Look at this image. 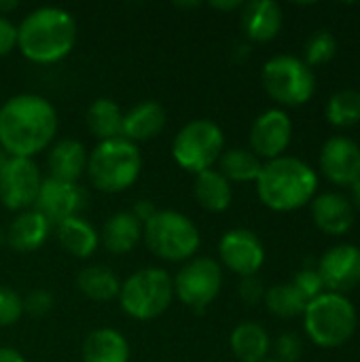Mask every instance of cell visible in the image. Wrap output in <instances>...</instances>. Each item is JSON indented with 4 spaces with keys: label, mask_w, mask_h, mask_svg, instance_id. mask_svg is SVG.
Masks as SVG:
<instances>
[{
    "label": "cell",
    "mask_w": 360,
    "mask_h": 362,
    "mask_svg": "<svg viewBox=\"0 0 360 362\" xmlns=\"http://www.w3.org/2000/svg\"><path fill=\"white\" fill-rule=\"evenodd\" d=\"M57 134V110L36 93H19L0 106V148L8 157L34 159Z\"/></svg>",
    "instance_id": "cell-1"
},
{
    "label": "cell",
    "mask_w": 360,
    "mask_h": 362,
    "mask_svg": "<svg viewBox=\"0 0 360 362\" xmlns=\"http://www.w3.org/2000/svg\"><path fill=\"white\" fill-rule=\"evenodd\" d=\"M74 42L76 21L62 6L34 8L17 25V49L32 64H57L70 55Z\"/></svg>",
    "instance_id": "cell-2"
},
{
    "label": "cell",
    "mask_w": 360,
    "mask_h": 362,
    "mask_svg": "<svg viewBox=\"0 0 360 362\" xmlns=\"http://www.w3.org/2000/svg\"><path fill=\"white\" fill-rule=\"evenodd\" d=\"M318 191V174L303 159L282 155L265 161L257 178L261 204L274 212H293L308 206Z\"/></svg>",
    "instance_id": "cell-3"
},
{
    "label": "cell",
    "mask_w": 360,
    "mask_h": 362,
    "mask_svg": "<svg viewBox=\"0 0 360 362\" xmlns=\"http://www.w3.org/2000/svg\"><path fill=\"white\" fill-rule=\"evenodd\" d=\"M142 170V155L138 144L115 138L98 142L87 157V176L91 187L102 193H123L136 185Z\"/></svg>",
    "instance_id": "cell-4"
},
{
    "label": "cell",
    "mask_w": 360,
    "mask_h": 362,
    "mask_svg": "<svg viewBox=\"0 0 360 362\" xmlns=\"http://www.w3.org/2000/svg\"><path fill=\"white\" fill-rule=\"evenodd\" d=\"M359 314L346 295L323 293L306 305L303 329L306 335L325 350L348 344L356 331Z\"/></svg>",
    "instance_id": "cell-5"
},
{
    "label": "cell",
    "mask_w": 360,
    "mask_h": 362,
    "mask_svg": "<svg viewBox=\"0 0 360 362\" xmlns=\"http://www.w3.org/2000/svg\"><path fill=\"white\" fill-rule=\"evenodd\" d=\"M142 240L157 259L170 263L191 261L202 246L195 223L176 210H157L155 216L142 225Z\"/></svg>",
    "instance_id": "cell-6"
},
{
    "label": "cell",
    "mask_w": 360,
    "mask_h": 362,
    "mask_svg": "<svg viewBox=\"0 0 360 362\" xmlns=\"http://www.w3.org/2000/svg\"><path fill=\"white\" fill-rule=\"evenodd\" d=\"M172 299L174 282L161 267H144L134 272L119 291L121 310L138 322L159 318L172 305Z\"/></svg>",
    "instance_id": "cell-7"
},
{
    "label": "cell",
    "mask_w": 360,
    "mask_h": 362,
    "mask_svg": "<svg viewBox=\"0 0 360 362\" xmlns=\"http://www.w3.org/2000/svg\"><path fill=\"white\" fill-rule=\"evenodd\" d=\"M225 151V134L210 119H193L185 123L172 142L174 161L189 174L212 170Z\"/></svg>",
    "instance_id": "cell-8"
},
{
    "label": "cell",
    "mask_w": 360,
    "mask_h": 362,
    "mask_svg": "<svg viewBox=\"0 0 360 362\" xmlns=\"http://www.w3.org/2000/svg\"><path fill=\"white\" fill-rule=\"evenodd\" d=\"M261 81L267 95L282 106H303L316 91L314 70L295 55H276L265 62Z\"/></svg>",
    "instance_id": "cell-9"
},
{
    "label": "cell",
    "mask_w": 360,
    "mask_h": 362,
    "mask_svg": "<svg viewBox=\"0 0 360 362\" xmlns=\"http://www.w3.org/2000/svg\"><path fill=\"white\" fill-rule=\"evenodd\" d=\"M174 297L185 305L204 312L221 293L223 286V267L210 257H193L176 274Z\"/></svg>",
    "instance_id": "cell-10"
},
{
    "label": "cell",
    "mask_w": 360,
    "mask_h": 362,
    "mask_svg": "<svg viewBox=\"0 0 360 362\" xmlns=\"http://www.w3.org/2000/svg\"><path fill=\"white\" fill-rule=\"evenodd\" d=\"M42 185V174L34 159L8 157L0 172V204L11 212L32 210Z\"/></svg>",
    "instance_id": "cell-11"
},
{
    "label": "cell",
    "mask_w": 360,
    "mask_h": 362,
    "mask_svg": "<svg viewBox=\"0 0 360 362\" xmlns=\"http://www.w3.org/2000/svg\"><path fill=\"white\" fill-rule=\"evenodd\" d=\"M87 202V191L79 182H64L47 176L42 178L34 210H38L55 227L72 216H81Z\"/></svg>",
    "instance_id": "cell-12"
},
{
    "label": "cell",
    "mask_w": 360,
    "mask_h": 362,
    "mask_svg": "<svg viewBox=\"0 0 360 362\" xmlns=\"http://www.w3.org/2000/svg\"><path fill=\"white\" fill-rule=\"evenodd\" d=\"M221 263L240 278L257 276L265 263V246L250 229H231L219 242Z\"/></svg>",
    "instance_id": "cell-13"
},
{
    "label": "cell",
    "mask_w": 360,
    "mask_h": 362,
    "mask_svg": "<svg viewBox=\"0 0 360 362\" xmlns=\"http://www.w3.org/2000/svg\"><path fill=\"white\" fill-rule=\"evenodd\" d=\"M293 138V121L282 108H269L261 112L250 127V151L263 161H272L284 155Z\"/></svg>",
    "instance_id": "cell-14"
},
{
    "label": "cell",
    "mask_w": 360,
    "mask_h": 362,
    "mask_svg": "<svg viewBox=\"0 0 360 362\" xmlns=\"http://www.w3.org/2000/svg\"><path fill=\"white\" fill-rule=\"evenodd\" d=\"M316 269L329 293L346 295L360 284V248L337 244L320 257Z\"/></svg>",
    "instance_id": "cell-15"
},
{
    "label": "cell",
    "mask_w": 360,
    "mask_h": 362,
    "mask_svg": "<svg viewBox=\"0 0 360 362\" xmlns=\"http://www.w3.org/2000/svg\"><path fill=\"white\" fill-rule=\"evenodd\" d=\"M320 170L329 182L352 187L360 180V146L348 136H333L320 148Z\"/></svg>",
    "instance_id": "cell-16"
},
{
    "label": "cell",
    "mask_w": 360,
    "mask_h": 362,
    "mask_svg": "<svg viewBox=\"0 0 360 362\" xmlns=\"http://www.w3.org/2000/svg\"><path fill=\"white\" fill-rule=\"evenodd\" d=\"M240 23L252 42H269L282 30V8L274 0H250L240 8Z\"/></svg>",
    "instance_id": "cell-17"
},
{
    "label": "cell",
    "mask_w": 360,
    "mask_h": 362,
    "mask_svg": "<svg viewBox=\"0 0 360 362\" xmlns=\"http://www.w3.org/2000/svg\"><path fill=\"white\" fill-rule=\"evenodd\" d=\"M314 225L329 235H344L354 225V208L342 193H320L310 202Z\"/></svg>",
    "instance_id": "cell-18"
},
{
    "label": "cell",
    "mask_w": 360,
    "mask_h": 362,
    "mask_svg": "<svg viewBox=\"0 0 360 362\" xmlns=\"http://www.w3.org/2000/svg\"><path fill=\"white\" fill-rule=\"evenodd\" d=\"M51 231H53V225L38 210L32 208V210L19 212L11 221L4 235H6V244L13 250H17V252H34L49 240Z\"/></svg>",
    "instance_id": "cell-19"
},
{
    "label": "cell",
    "mask_w": 360,
    "mask_h": 362,
    "mask_svg": "<svg viewBox=\"0 0 360 362\" xmlns=\"http://www.w3.org/2000/svg\"><path fill=\"white\" fill-rule=\"evenodd\" d=\"M87 151L79 140L64 138L49 146L47 153V168L49 178L64 180V182H79V178L87 170Z\"/></svg>",
    "instance_id": "cell-20"
},
{
    "label": "cell",
    "mask_w": 360,
    "mask_h": 362,
    "mask_svg": "<svg viewBox=\"0 0 360 362\" xmlns=\"http://www.w3.org/2000/svg\"><path fill=\"white\" fill-rule=\"evenodd\" d=\"M166 108L155 100H144L123 112V138L138 144L161 134L166 127Z\"/></svg>",
    "instance_id": "cell-21"
},
{
    "label": "cell",
    "mask_w": 360,
    "mask_h": 362,
    "mask_svg": "<svg viewBox=\"0 0 360 362\" xmlns=\"http://www.w3.org/2000/svg\"><path fill=\"white\" fill-rule=\"evenodd\" d=\"M140 242L142 223L129 210H121L108 216L100 233V244H104L110 255H129Z\"/></svg>",
    "instance_id": "cell-22"
},
{
    "label": "cell",
    "mask_w": 360,
    "mask_h": 362,
    "mask_svg": "<svg viewBox=\"0 0 360 362\" xmlns=\"http://www.w3.org/2000/svg\"><path fill=\"white\" fill-rule=\"evenodd\" d=\"M83 362H129V344L115 329H95L83 341Z\"/></svg>",
    "instance_id": "cell-23"
},
{
    "label": "cell",
    "mask_w": 360,
    "mask_h": 362,
    "mask_svg": "<svg viewBox=\"0 0 360 362\" xmlns=\"http://www.w3.org/2000/svg\"><path fill=\"white\" fill-rule=\"evenodd\" d=\"M53 229L59 246L76 259H89L100 248V233L83 216H72Z\"/></svg>",
    "instance_id": "cell-24"
},
{
    "label": "cell",
    "mask_w": 360,
    "mask_h": 362,
    "mask_svg": "<svg viewBox=\"0 0 360 362\" xmlns=\"http://www.w3.org/2000/svg\"><path fill=\"white\" fill-rule=\"evenodd\" d=\"M229 346L240 362H263L272 350V339L265 327L257 322H242L231 331Z\"/></svg>",
    "instance_id": "cell-25"
},
{
    "label": "cell",
    "mask_w": 360,
    "mask_h": 362,
    "mask_svg": "<svg viewBox=\"0 0 360 362\" xmlns=\"http://www.w3.org/2000/svg\"><path fill=\"white\" fill-rule=\"evenodd\" d=\"M193 193L197 204L208 212H225L233 202L231 182L219 170H206L195 176Z\"/></svg>",
    "instance_id": "cell-26"
},
{
    "label": "cell",
    "mask_w": 360,
    "mask_h": 362,
    "mask_svg": "<svg viewBox=\"0 0 360 362\" xmlns=\"http://www.w3.org/2000/svg\"><path fill=\"white\" fill-rule=\"evenodd\" d=\"M85 123L100 142L123 138V110L110 98H98L91 102L85 115Z\"/></svg>",
    "instance_id": "cell-27"
},
{
    "label": "cell",
    "mask_w": 360,
    "mask_h": 362,
    "mask_svg": "<svg viewBox=\"0 0 360 362\" xmlns=\"http://www.w3.org/2000/svg\"><path fill=\"white\" fill-rule=\"evenodd\" d=\"M76 286L91 301H112L119 297L121 291V282L117 274L104 265L85 267L76 278Z\"/></svg>",
    "instance_id": "cell-28"
},
{
    "label": "cell",
    "mask_w": 360,
    "mask_h": 362,
    "mask_svg": "<svg viewBox=\"0 0 360 362\" xmlns=\"http://www.w3.org/2000/svg\"><path fill=\"white\" fill-rule=\"evenodd\" d=\"M261 170L263 161L250 148H229L219 159V172L229 182H257Z\"/></svg>",
    "instance_id": "cell-29"
},
{
    "label": "cell",
    "mask_w": 360,
    "mask_h": 362,
    "mask_svg": "<svg viewBox=\"0 0 360 362\" xmlns=\"http://www.w3.org/2000/svg\"><path fill=\"white\" fill-rule=\"evenodd\" d=\"M263 301H265L267 310L274 316H278V318H295V316L303 314L306 305H308L303 295L293 286V282L269 286L265 291V299Z\"/></svg>",
    "instance_id": "cell-30"
},
{
    "label": "cell",
    "mask_w": 360,
    "mask_h": 362,
    "mask_svg": "<svg viewBox=\"0 0 360 362\" xmlns=\"http://www.w3.org/2000/svg\"><path fill=\"white\" fill-rule=\"evenodd\" d=\"M327 121L335 127H354L360 123V91L342 89L333 93L325 108Z\"/></svg>",
    "instance_id": "cell-31"
},
{
    "label": "cell",
    "mask_w": 360,
    "mask_h": 362,
    "mask_svg": "<svg viewBox=\"0 0 360 362\" xmlns=\"http://www.w3.org/2000/svg\"><path fill=\"white\" fill-rule=\"evenodd\" d=\"M337 53V40L333 36V32L329 30H316L308 42H306V64L312 68V66H320V64H327L335 57Z\"/></svg>",
    "instance_id": "cell-32"
},
{
    "label": "cell",
    "mask_w": 360,
    "mask_h": 362,
    "mask_svg": "<svg viewBox=\"0 0 360 362\" xmlns=\"http://www.w3.org/2000/svg\"><path fill=\"white\" fill-rule=\"evenodd\" d=\"M23 316V297L11 286L0 284V327H13Z\"/></svg>",
    "instance_id": "cell-33"
},
{
    "label": "cell",
    "mask_w": 360,
    "mask_h": 362,
    "mask_svg": "<svg viewBox=\"0 0 360 362\" xmlns=\"http://www.w3.org/2000/svg\"><path fill=\"white\" fill-rule=\"evenodd\" d=\"M293 286L303 295L308 303L325 293V284L316 267H303L301 272H297V276L293 278Z\"/></svg>",
    "instance_id": "cell-34"
},
{
    "label": "cell",
    "mask_w": 360,
    "mask_h": 362,
    "mask_svg": "<svg viewBox=\"0 0 360 362\" xmlns=\"http://www.w3.org/2000/svg\"><path fill=\"white\" fill-rule=\"evenodd\" d=\"M303 354V341L297 333H282L276 339V361L297 362Z\"/></svg>",
    "instance_id": "cell-35"
},
{
    "label": "cell",
    "mask_w": 360,
    "mask_h": 362,
    "mask_svg": "<svg viewBox=\"0 0 360 362\" xmlns=\"http://www.w3.org/2000/svg\"><path fill=\"white\" fill-rule=\"evenodd\" d=\"M53 310V295L45 288H36L23 297V314L30 316H45Z\"/></svg>",
    "instance_id": "cell-36"
},
{
    "label": "cell",
    "mask_w": 360,
    "mask_h": 362,
    "mask_svg": "<svg viewBox=\"0 0 360 362\" xmlns=\"http://www.w3.org/2000/svg\"><path fill=\"white\" fill-rule=\"evenodd\" d=\"M238 295L246 305H257L265 299V286L257 276H248V278H242L238 286Z\"/></svg>",
    "instance_id": "cell-37"
},
{
    "label": "cell",
    "mask_w": 360,
    "mask_h": 362,
    "mask_svg": "<svg viewBox=\"0 0 360 362\" xmlns=\"http://www.w3.org/2000/svg\"><path fill=\"white\" fill-rule=\"evenodd\" d=\"M15 49H17V25L8 17L0 15V57L13 53Z\"/></svg>",
    "instance_id": "cell-38"
},
{
    "label": "cell",
    "mask_w": 360,
    "mask_h": 362,
    "mask_svg": "<svg viewBox=\"0 0 360 362\" xmlns=\"http://www.w3.org/2000/svg\"><path fill=\"white\" fill-rule=\"evenodd\" d=\"M142 225L144 223H149L153 216H155V212H157V208H155V204L151 202V199H140V202H136L134 204V208L129 210Z\"/></svg>",
    "instance_id": "cell-39"
},
{
    "label": "cell",
    "mask_w": 360,
    "mask_h": 362,
    "mask_svg": "<svg viewBox=\"0 0 360 362\" xmlns=\"http://www.w3.org/2000/svg\"><path fill=\"white\" fill-rule=\"evenodd\" d=\"M210 6L216 8V11H240L244 6V2L242 0H223V2L221 0H212Z\"/></svg>",
    "instance_id": "cell-40"
},
{
    "label": "cell",
    "mask_w": 360,
    "mask_h": 362,
    "mask_svg": "<svg viewBox=\"0 0 360 362\" xmlns=\"http://www.w3.org/2000/svg\"><path fill=\"white\" fill-rule=\"evenodd\" d=\"M0 362H25V358L13 348H0Z\"/></svg>",
    "instance_id": "cell-41"
},
{
    "label": "cell",
    "mask_w": 360,
    "mask_h": 362,
    "mask_svg": "<svg viewBox=\"0 0 360 362\" xmlns=\"http://www.w3.org/2000/svg\"><path fill=\"white\" fill-rule=\"evenodd\" d=\"M19 8V2L17 0H0V15H8V13H13V11H17Z\"/></svg>",
    "instance_id": "cell-42"
},
{
    "label": "cell",
    "mask_w": 360,
    "mask_h": 362,
    "mask_svg": "<svg viewBox=\"0 0 360 362\" xmlns=\"http://www.w3.org/2000/svg\"><path fill=\"white\" fill-rule=\"evenodd\" d=\"M350 189H352V199H350V204H352V208L360 210V180H356Z\"/></svg>",
    "instance_id": "cell-43"
},
{
    "label": "cell",
    "mask_w": 360,
    "mask_h": 362,
    "mask_svg": "<svg viewBox=\"0 0 360 362\" xmlns=\"http://www.w3.org/2000/svg\"><path fill=\"white\" fill-rule=\"evenodd\" d=\"M176 6H180V8H195V6H202V2H176Z\"/></svg>",
    "instance_id": "cell-44"
},
{
    "label": "cell",
    "mask_w": 360,
    "mask_h": 362,
    "mask_svg": "<svg viewBox=\"0 0 360 362\" xmlns=\"http://www.w3.org/2000/svg\"><path fill=\"white\" fill-rule=\"evenodd\" d=\"M6 161H8V155L0 148V172L4 170V165H6Z\"/></svg>",
    "instance_id": "cell-45"
},
{
    "label": "cell",
    "mask_w": 360,
    "mask_h": 362,
    "mask_svg": "<svg viewBox=\"0 0 360 362\" xmlns=\"http://www.w3.org/2000/svg\"><path fill=\"white\" fill-rule=\"evenodd\" d=\"M6 242V235H4V231H2V227H0V244H4Z\"/></svg>",
    "instance_id": "cell-46"
},
{
    "label": "cell",
    "mask_w": 360,
    "mask_h": 362,
    "mask_svg": "<svg viewBox=\"0 0 360 362\" xmlns=\"http://www.w3.org/2000/svg\"><path fill=\"white\" fill-rule=\"evenodd\" d=\"M263 362H280V361H276V358H274V361H272V358H267V361H263Z\"/></svg>",
    "instance_id": "cell-47"
}]
</instances>
